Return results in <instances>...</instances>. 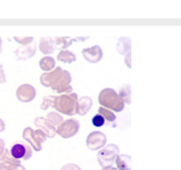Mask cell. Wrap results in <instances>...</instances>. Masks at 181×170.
Wrapping results in <instances>:
<instances>
[{"instance_id": "obj_1", "label": "cell", "mask_w": 181, "mask_h": 170, "mask_svg": "<svg viewBox=\"0 0 181 170\" xmlns=\"http://www.w3.org/2000/svg\"><path fill=\"white\" fill-rule=\"evenodd\" d=\"M77 94H62L60 96H56L54 101V107L59 113L65 114L68 116H73L76 114L77 109Z\"/></svg>"}, {"instance_id": "obj_2", "label": "cell", "mask_w": 181, "mask_h": 170, "mask_svg": "<svg viewBox=\"0 0 181 170\" xmlns=\"http://www.w3.org/2000/svg\"><path fill=\"white\" fill-rule=\"evenodd\" d=\"M99 102L102 107L113 112H122L125 107L118 93L112 88H104L99 95Z\"/></svg>"}, {"instance_id": "obj_3", "label": "cell", "mask_w": 181, "mask_h": 170, "mask_svg": "<svg viewBox=\"0 0 181 170\" xmlns=\"http://www.w3.org/2000/svg\"><path fill=\"white\" fill-rule=\"evenodd\" d=\"M120 153V149L117 145L110 144L102 148L98 153V162L102 168L112 166L117 156Z\"/></svg>"}, {"instance_id": "obj_4", "label": "cell", "mask_w": 181, "mask_h": 170, "mask_svg": "<svg viewBox=\"0 0 181 170\" xmlns=\"http://www.w3.org/2000/svg\"><path fill=\"white\" fill-rule=\"evenodd\" d=\"M10 154L12 157L16 158L18 161H28L32 157L33 149L30 145L26 142H15L9 148Z\"/></svg>"}, {"instance_id": "obj_5", "label": "cell", "mask_w": 181, "mask_h": 170, "mask_svg": "<svg viewBox=\"0 0 181 170\" xmlns=\"http://www.w3.org/2000/svg\"><path fill=\"white\" fill-rule=\"evenodd\" d=\"M79 130L80 122L76 119H67L56 128V134L62 138H71L76 135Z\"/></svg>"}, {"instance_id": "obj_6", "label": "cell", "mask_w": 181, "mask_h": 170, "mask_svg": "<svg viewBox=\"0 0 181 170\" xmlns=\"http://www.w3.org/2000/svg\"><path fill=\"white\" fill-rule=\"evenodd\" d=\"M71 81H72V78H71L70 72L68 70L62 69V72L60 75L59 79L51 88L57 94H71L73 93V89L70 85Z\"/></svg>"}, {"instance_id": "obj_7", "label": "cell", "mask_w": 181, "mask_h": 170, "mask_svg": "<svg viewBox=\"0 0 181 170\" xmlns=\"http://www.w3.org/2000/svg\"><path fill=\"white\" fill-rule=\"evenodd\" d=\"M107 142V138L105 136L104 133L100 131H94L91 132L88 136H87L86 139V145L90 150L92 151H98L101 150L102 148H104L106 146Z\"/></svg>"}, {"instance_id": "obj_8", "label": "cell", "mask_w": 181, "mask_h": 170, "mask_svg": "<svg viewBox=\"0 0 181 170\" xmlns=\"http://www.w3.org/2000/svg\"><path fill=\"white\" fill-rule=\"evenodd\" d=\"M16 96L20 102L28 103V102L33 101L34 98L36 97V89L30 84H22L17 88Z\"/></svg>"}, {"instance_id": "obj_9", "label": "cell", "mask_w": 181, "mask_h": 170, "mask_svg": "<svg viewBox=\"0 0 181 170\" xmlns=\"http://www.w3.org/2000/svg\"><path fill=\"white\" fill-rule=\"evenodd\" d=\"M62 72V67H56L52 71L42 73L40 76V83L44 85V87H52L57 82V80L59 79Z\"/></svg>"}, {"instance_id": "obj_10", "label": "cell", "mask_w": 181, "mask_h": 170, "mask_svg": "<svg viewBox=\"0 0 181 170\" xmlns=\"http://www.w3.org/2000/svg\"><path fill=\"white\" fill-rule=\"evenodd\" d=\"M82 54L89 63H98L103 57V50L100 46H93L90 48L83 49Z\"/></svg>"}, {"instance_id": "obj_11", "label": "cell", "mask_w": 181, "mask_h": 170, "mask_svg": "<svg viewBox=\"0 0 181 170\" xmlns=\"http://www.w3.org/2000/svg\"><path fill=\"white\" fill-rule=\"evenodd\" d=\"M14 53L19 61L31 59L36 53V42H33L32 44L28 45V46H20L18 49L14 51Z\"/></svg>"}, {"instance_id": "obj_12", "label": "cell", "mask_w": 181, "mask_h": 170, "mask_svg": "<svg viewBox=\"0 0 181 170\" xmlns=\"http://www.w3.org/2000/svg\"><path fill=\"white\" fill-rule=\"evenodd\" d=\"M34 124L36 128H38L39 130L44 131L46 133L48 138H54L56 135V129L47 120V118L44 117H37L34 120Z\"/></svg>"}, {"instance_id": "obj_13", "label": "cell", "mask_w": 181, "mask_h": 170, "mask_svg": "<svg viewBox=\"0 0 181 170\" xmlns=\"http://www.w3.org/2000/svg\"><path fill=\"white\" fill-rule=\"evenodd\" d=\"M22 137L26 140V142H28V144L30 145V147L34 150V151L38 152L41 150V145H40L36 140V138H35L34 130H33L32 128H30V127L26 128V129L23 130V132H22Z\"/></svg>"}, {"instance_id": "obj_14", "label": "cell", "mask_w": 181, "mask_h": 170, "mask_svg": "<svg viewBox=\"0 0 181 170\" xmlns=\"http://www.w3.org/2000/svg\"><path fill=\"white\" fill-rule=\"evenodd\" d=\"M89 37L88 36H79V37H75V39H70V37H67V36H59V37H55L54 39V44L55 46L60 47L62 50H66L68 47H70L72 45V42H85L87 41Z\"/></svg>"}, {"instance_id": "obj_15", "label": "cell", "mask_w": 181, "mask_h": 170, "mask_svg": "<svg viewBox=\"0 0 181 170\" xmlns=\"http://www.w3.org/2000/svg\"><path fill=\"white\" fill-rule=\"evenodd\" d=\"M39 51L44 54H46L47 57H49V54H52L56 49V46L54 44V39L51 37H41L39 41L38 45Z\"/></svg>"}, {"instance_id": "obj_16", "label": "cell", "mask_w": 181, "mask_h": 170, "mask_svg": "<svg viewBox=\"0 0 181 170\" xmlns=\"http://www.w3.org/2000/svg\"><path fill=\"white\" fill-rule=\"evenodd\" d=\"M92 99L89 97H82L77 100V109L76 114H79L80 116H85L90 109L92 107Z\"/></svg>"}, {"instance_id": "obj_17", "label": "cell", "mask_w": 181, "mask_h": 170, "mask_svg": "<svg viewBox=\"0 0 181 170\" xmlns=\"http://www.w3.org/2000/svg\"><path fill=\"white\" fill-rule=\"evenodd\" d=\"M131 50L130 37H120L117 42V51L122 55H127Z\"/></svg>"}, {"instance_id": "obj_18", "label": "cell", "mask_w": 181, "mask_h": 170, "mask_svg": "<svg viewBox=\"0 0 181 170\" xmlns=\"http://www.w3.org/2000/svg\"><path fill=\"white\" fill-rule=\"evenodd\" d=\"M118 170H130L131 157L127 154H119L115 161Z\"/></svg>"}, {"instance_id": "obj_19", "label": "cell", "mask_w": 181, "mask_h": 170, "mask_svg": "<svg viewBox=\"0 0 181 170\" xmlns=\"http://www.w3.org/2000/svg\"><path fill=\"white\" fill-rule=\"evenodd\" d=\"M39 67L41 70L49 72L52 71L55 68V60L52 57H44L42 59H40L39 61Z\"/></svg>"}, {"instance_id": "obj_20", "label": "cell", "mask_w": 181, "mask_h": 170, "mask_svg": "<svg viewBox=\"0 0 181 170\" xmlns=\"http://www.w3.org/2000/svg\"><path fill=\"white\" fill-rule=\"evenodd\" d=\"M57 60L62 62V63L70 64L76 61V55L69 50H62V51H59V55H57Z\"/></svg>"}, {"instance_id": "obj_21", "label": "cell", "mask_w": 181, "mask_h": 170, "mask_svg": "<svg viewBox=\"0 0 181 170\" xmlns=\"http://www.w3.org/2000/svg\"><path fill=\"white\" fill-rule=\"evenodd\" d=\"M118 95H119V97L121 98V100L124 102V104L131 103V87L129 84L124 85V86L120 89V93L118 94Z\"/></svg>"}, {"instance_id": "obj_22", "label": "cell", "mask_w": 181, "mask_h": 170, "mask_svg": "<svg viewBox=\"0 0 181 170\" xmlns=\"http://www.w3.org/2000/svg\"><path fill=\"white\" fill-rule=\"evenodd\" d=\"M98 114H100V115L104 118L105 121L108 122V124H113V122H115V119H117V117H115V113H113L112 111L107 109L102 106L99 107V109H98Z\"/></svg>"}, {"instance_id": "obj_23", "label": "cell", "mask_w": 181, "mask_h": 170, "mask_svg": "<svg viewBox=\"0 0 181 170\" xmlns=\"http://www.w3.org/2000/svg\"><path fill=\"white\" fill-rule=\"evenodd\" d=\"M46 118L53 127H59V124H62L64 122L62 116L59 113H57V112H50V113H48Z\"/></svg>"}, {"instance_id": "obj_24", "label": "cell", "mask_w": 181, "mask_h": 170, "mask_svg": "<svg viewBox=\"0 0 181 170\" xmlns=\"http://www.w3.org/2000/svg\"><path fill=\"white\" fill-rule=\"evenodd\" d=\"M55 99H56V96L55 95H50V96H46V97H44L42 102H41V105H40V109H41L42 111H47L49 107H53Z\"/></svg>"}, {"instance_id": "obj_25", "label": "cell", "mask_w": 181, "mask_h": 170, "mask_svg": "<svg viewBox=\"0 0 181 170\" xmlns=\"http://www.w3.org/2000/svg\"><path fill=\"white\" fill-rule=\"evenodd\" d=\"M0 170H26L21 164H10V163H0Z\"/></svg>"}, {"instance_id": "obj_26", "label": "cell", "mask_w": 181, "mask_h": 170, "mask_svg": "<svg viewBox=\"0 0 181 170\" xmlns=\"http://www.w3.org/2000/svg\"><path fill=\"white\" fill-rule=\"evenodd\" d=\"M14 39L21 46H28V45H31L34 42V37L33 36H15Z\"/></svg>"}, {"instance_id": "obj_27", "label": "cell", "mask_w": 181, "mask_h": 170, "mask_svg": "<svg viewBox=\"0 0 181 170\" xmlns=\"http://www.w3.org/2000/svg\"><path fill=\"white\" fill-rule=\"evenodd\" d=\"M34 136H35V138H36V140L39 142L40 145L42 144V142H44L47 140V135H46V133H44V131H41V130H39V129H37V130H35L34 131Z\"/></svg>"}, {"instance_id": "obj_28", "label": "cell", "mask_w": 181, "mask_h": 170, "mask_svg": "<svg viewBox=\"0 0 181 170\" xmlns=\"http://www.w3.org/2000/svg\"><path fill=\"white\" fill-rule=\"evenodd\" d=\"M91 121H92L93 126L97 127V128H101V127H103L105 124H106L105 119L100 115V114H97L95 116H93V118H92V120H91Z\"/></svg>"}, {"instance_id": "obj_29", "label": "cell", "mask_w": 181, "mask_h": 170, "mask_svg": "<svg viewBox=\"0 0 181 170\" xmlns=\"http://www.w3.org/2000/svg\"><path fill=\"white\" fill-rule=\"evenodd\" d=\"M60 170H82V169L76 164H67L65 166H62Z\"/></svg>"}, {"instance_id": "obj_30", "label": "cell", "mask_w": 181, "mask_h": 170, "mask_svg": "<svg viewBox=\"0 0 181 170\" xmlns=\"http://www.w3.org/2000/svg\"><path fill=\"white\" fill-rule=\"evenodd\" d=\"M5 82H6V78L3 71V66L0 64V83H5Z\"/></svg>"}, {"instance_id": "obj_31", "label": "cell", "mask_w": 181, "mask_h": 170, "mask_svg": "<svg viewBox=\"0 0 181 170\" xmlns=\"http://www.w3.org/2000/svg\"><path fill=\"white\" fill-rule=\"evenodd\" d=\"M5 142H4L3 139H1L0 138V157H1L2 155H3L4 151H5Z\"/></svg>"}, {"instance_id": "obj_32", "label": "cell", "mask_w": 181, "mask_h": 170, "mask_svg": "<svg viewBox=\"0 0 181 170\" xmlns=\"http://www.w3.org/2000/svg\"><path fill=\"white\" fill-rule=\"evenodd\" d=\"M130 57H131V55H130V53H129V54H127L126 57H125V63H126V65L129 67V68L131 67V64H130Z\"/></svg>"}, {"instance_id": "obj_33", "label": "cell", "mask_w": 181, "mask_h": 170, "mask_svg": "<svg viewBox=\"0 0 181 170\" xmlns=\"http://www.w3.org/2000/svg\"><path fill=\"white\" fill-rule=\"evenodd\" d=\"M4 130H5V124H4L3 120L0 119V133H1V132H3Z\"/></svg>"}, {"instance_id": "obj_34", "label": "cell", "mask_w": 181, "mask_h": 170, "mask_svg": "<svg viewBox=\"0 0 181 170\" xmlns=\"http://www.w3.org/2000/svg\"><path fill=\"white\" fill-rule=\"evenodd\" d=\"M102 170H118L117 167H113V166H109V167H105Z\"/></svg>"}, {"instance_id": "obj_35", "label": "cell", "mask_w": 181, "mask_h": 170, "mask_svg": "<svg viewBox=\"0 0 181 170\" xmlns=\"http://www.w3.org/2000/svg\"><path fill=\"white\" fill-rule=\"evenodd\" d=\"M2 52V39L1 37H0V53Z\"/></svg>"}]
</instances>
